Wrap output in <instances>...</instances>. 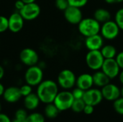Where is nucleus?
I'll list each match as a JSON object with an SVG mask.
<instances>
[{"label": "nucleus", "instance_id": "9", "mask_svg": "<svg viewBox=\"0 0 123 122\" xmlns=\"http://www.w3.org/2000/svg\"><path fill=\"white\" fill-rule=\"evenodd\" d=\"M101 70H102L110 78V80H112L118 77L121 68L117 64L115 58L105 59Z\"/></svg>", "mask_w": 123, "mask_h": 122}, {"label": "nucleus", "instance_id": "30", "mask_svg": "<svg viewBox=\"0 0 123 122\" xmlns=\"http://www.w3.org/2000/svg\"><path fill=\"white\" fill-rule=\"evenodd\" d=\"M55 5L56 8L61 11H64L69 6L68 0H55Z\"/></svg>", "mask_w": 123, "mask_h": 122}, {"label": "nucleus", "instance_id": "29", "mask_svg": "<svg viewBox=\"0 0 123 122\" xmlns=\"http://www.w3.org/2000/svg\"><path fill=\"white\" fill-rule=\"evenodd\" d=\"M28 116V114L26 111V110L23 109H19L16 111L14 114V119H19V120H27V118Z\"/></svg>", "mask_w": 123, "mask_h": 122}, {"label": "nucleus", "instance_id": "34", "mask_svg": "<svg viewBox=\"0 0 123 122\" xmlns=\"http://www.w3.org/2000/svg\"><path fill=\"white\" fill-rule=\"evenodd\" d=\"M94 111V106H92V105H88V104H86L85 107H84V109L83 111V112L86 114V115H91L93 114Z\"/></svg>", "mask_w": 123, "mask_h": 122}, {"label": "nucleus", "instance_id": "18", "mask_svg": "<svg viewBox=\"0 0 123 122\" xmlns=\"http://www.w3.org/2000/svg\"><path fill=\"white\" fill-rule=\"evenodd\" d=\"M92 77L94 85L101 88L110 83V78L101 70L94 71L92 74Z\"/></svg>", "mask_w": 123, "mask_h": 122}, {"label": "nucleus", "instance_id": "12", "mask_svg": "<svg viewBox=\"0 0 123 122\" xmlns=\"http://www.w3.org/2000/svg\"><path fill=\"white\" fill-rule=\"evenodd\" d=\"M104 99L102 91L100 89L92 88L89 90L85 91L83 96V100L86 104L92 106H97Z\"/></svg>", "mask_w": 123, "mask_h": 122}, {"label": "nucleus", "instance_id": "5", "mask_svg": "<svg viewBox=\"0 0 123 122\" xmlns=\"http://www.w3.org/2000/svg\"><path fill=\"white\" fill-rule=\"evenodd\" d=\"M74 98L71 91L68 90H64L58 93L55 96L53 104L59 109L60 111H66L71 108Z\"/></svg>", "mask_w": 123, "mask_h": 122}, {"label": "nucleus", "instance_id": "3", "mask_svg": "<svg viewBox=\"0 0 123 122\" xmlns=\"http://www.w3.org/2000/svg\"><path fill=\"white\" fill-rule=\"evenodd\" d=\"M76 76L70 69H63L58 75L57 83L64 90H69L76 86Z\"/></svg>", "mask_w": 123, "mask_h": 122}, {"label": "nucleus", "instance_id": "33", "mask_svg": "<svg viewBox=\"0 0 123 122\" xmlns=\"http://www.w3.org/2000/svg\"><path fill=\"white\" fill-rule=\"evenodd\" d=\"M115 60L121 70H123V50L117 52V55L115 57Z\"/></svg>", "mask_w": 123, "mask_h": 122}, {"label": "nucleus", "instance_id": "43", "mask_svg": "<svg viewBox=\"0 0 123 122\" xmlns=\"http://www.w3.org/2000/svg\"><path fill=\"white\" fill-rule=\"evenodd\" d=\"M120 94H121V96L123 97V87L120 88Z\"/></svg>", "mask_w": 123, "mask_h": 122}, {"label": "nucleus", "instance_id": "7", "mask_svg": "<svg viewBox=\"0 0 123 122\" xmlns=\"http://www.w3.org/2000/svg\"><path fill=\"white\" fill-rule=\"evenodd\" d=\"M105 58L100 50H89L85 56L86 66L94 71L101 70Z\"/></svg>", "mask_w": 123, "mask_h": 122}, {"label": "nucleus", "instance_id": "4", "mask_svg": "<svg viewBox=\"0 0 123 122\" xmlns=\"http://www.w3.org/2000/svg\"><path fill=\"white\" fill-rule=\"evenodd\" d=\"M25 81L31 86H37L43 81V71L39 65L30 66L25 73Z\"/></svg>", "mask_w": 123, "mask_h": 122}, {"label": "nucleus", "instance_id": "42", "mask_svg": "<svg viewBox=\"0 0 123 122\" xmlns=\"http://www.w3.org/2000/svg\"><path fill=\"white\" fill-rule=\"evenodd\" d=\"M12 122H27V121L26 120H19V119H14V120H13Z\"/></svg>", "mask_w": 123, "mask_h": 122}, {"label": "nucleus", "instance_id": "8", "mask_svg": "<svg viewBox=\"0 0 123 122\" xmlns=\"http://www.w3.org/2000/svg\"><path fill=\"white\" fill-rule=\"evenodd\" d=\"M40 11L41 9L40 6L35 2H32L25 4L23 8L19 12L25 20L32 21L39 17Z\"/></svg>", "mask_w": 123, "mask_h": 122}, {"label": "nucleus", "instance_id": "15", "mask_svg": "<svg viewBox=\"0 0 123 122\" xmlns=\"http://www.w3.org/2000/svg\"><path fill=\"white\" fill-rule=\"evenodd\" d=\"M104 38L100 33L86 37L84 45L86 48L89 50H100L104 44Z\"/></svg>", "mask_w": 123, "mask_h": 122}, {"label": "nucleus", "instance_id": "22", "mask_svg": "<svg viewBox=\"0 0 123 122\" xmlns=\"http://www.w3.org/2000/svg\"><path fill=\"white\" fill-rule=\"evenodd\" d=\"M60 112L61 111H59V109L56 107V106L53 103L47 104L44 109V113L45 116L49 119H55V117L58 116Z\"/></svg>", "mask_w": 123, "mask_h": 122}, {"label": "nucleus", "instance_id": "21", "mask_svg": "<svg viewBox=\"0 0 123 122\" xmlns=\"http://www.w3.org/2000/svg\"><path fill=\"white\" fill-rule=\"evenodd\" d=\"M102 55L105 59H112L115 58L117 55V48L112 45H104L100 50Z\"/></svg>", "mask_w": 123, "mask_h": 122}, {"label": "nucleus", "instance_id": "38", "mask_svg": "<svg viewBox=\"0 0 123 122\" xmlns=\"http://www.w3.org/2000/svg\"><path fill=\"white\" fill-rule=\"evenodd\" d=\"M118 78H119V81L120 82V83L123 86V70H120V73L118 76Z\"/></svg>", "mask_w": 123, "mask_h": 122}, {"label": "nucleus", "instance_id": "6", "mask_svg": "<svg viewBox=\"0 0 123 122\" xmlns=\"http://www.w3.org/2000/svg\"><path fill=\"white\" fill-rule=\"evenodd\" d=\"M120 32V29L115 20H109L101 24L100 35L105 40H113L116 39Z\"/></svg>", "mask_w": 123, "mask_h": 122}, {"label": "nucleus", "instance_id": "31", "mask_svg": "<svg viewBox=\"0 0 123 122\" xmlns=\"http://www.w3.org/2000/svg\"><path fill=\"white\" fill-rule=\"evenodd\" d=\"M32 86H31L29 84H25L23 86H22L19 89H20V92H21V94L23 97H25L27 96H28L29 94H30L32 93Z\"/></svg>", "mask_w": 123, "mask_h": 122}, {"label": "nucleus", "instance_id": "40", "mask_svg": "<svg viewBox=\"0 0 123 122\" xmlns=\"http://www.w3.org/2000/svg\"><path fill=\"white\" fill-rule=\"evenodd\" d=\"M4 91H5V88H4V86H3V85H2V84L0 83V96H3Z\"/></svg>", "mask_w": 123, "mask_h": 122}, {"label": "nucleus", "instance_id": "16", "mask_svg": "<svg viewBox=\"0 0 123 122\" xmlns=\"http://www.w3.org/2000/svg\"><path fill=\"white\" fill-rule=\"evenodd\" d=\"M2 96L6 102L10 104L17 102L22 97L19 88L16 86H10L6 88Z\"/></svg>", "mask_w": 123, "mask_h": 122}, {"label": "nucleus", "instance_id": "39", "mask_svg": "<svg viewBox=\"0 0 123 122\" xmlns=\"http://www.w3.org/2000/svg\"><path fill=\"white\" fill-rule=\"evenodd\" d=\"M4 76V69L1 65H0V81L3 78Z\"/></svg>", "mask_w": 123, "mask_h": 122}, {"label": "nucleus", "instance_id": "28", "mask_svg": "<svg viewBox=\"0 0 123 122\" xmlns=\"http://www.w3.org/2000/svg\"><path fill=\"white\" fill-rule=\"evenodd\" d=\"M9 29L8 18L1 15L0 16V33H3Z\"/></svg>", "mask_w": 123, "mask_h": 122}, {"label": "nucleus", "instance_id": "37", "mask_svg": "<svg viewBox=\"0 0 123 122\" xmlns=\"http://www.w3.org/2000/svg\"><path fill=\"white\" fill-rule=\"evenodd\" d=\"M106 3L109 4H116L123 2V0H105Z\"/></svg>", "mask_w": 123, "mask_h": 122}, {"label": "nucleus", "instance_id": "11", "mask_svg": "<svg viewBox=\"0 0 123 122\" xmlns=\"http://www.w3.org/2000/svg\"><path fill=\"white\" fill-rule=\"evenodd\" d=\"M63 16L65 19L69 24L73 25H78L84 18L81 8L71 6H69L66 10L63 11Z\"/></svg>", "mask_w": 123, "mask_h": 122}, {"label": "nucleus", "instance_id": "20", "mask_svg": "<svg viewBox=\"0 0 123 122\" xmlns=\"http://www.w3.org/2000/svg\"><path fill=\"white\" fill-rule=\"evenodd\" d=\"M93 17L101 24L111 19V13L109 10L105 8H98L95 9L93 14Z\"/></svg>", "mask_w": 123, "mask_h": 122}, {"label": "nucleus", "instance_id": "25", "mask_svg": "<svg viewBox=\"0 0 123 122\" xmlns=\"http://www.w3.org/2000/svg\"><path fill=\"white\" fill-rule=\"evenodd\" d=\"M113 107L118 114L123 115V97L120 96L113 101Z\"/></svg>", "mask_w": 123, "mask_h": 122}, {"label": "nucleus", "instance_id": "44", "mask_svg": "<svg viewBox=\"0 0 123 122\" xmlns=\"http://www.w3.org/2000/svg\"><path fill=\"white\" fill-rule=\"evenodd\" d=\"M1 103H0V113H1Z\"/></svg>", "mask_w": 123, "mask_h": 122}, {"label": "nucleus", "instance_id": "13", "mask_svg": "<svg viewBox=\"0 0 123 122\" xmlns=\"http://www.w3.org/2000/svg\"><path fill=\"white\" fill-rule=\"evenodd\" d=\"M103 98L109 101H114L121 96L120 88L115 84L109 83L101 89Z\"/></svg>", "mask_w": 123, "mask_h": 122}, {"label": "nucleus", "instance_id": "36", "mask_svg": "<svg viewBox=\"0 0 123 122\" xmlns=\"http://www.w3.org/2000/svg\"><path fill=\"white\" fill-rule=\"evenodd\" d=\"M0 122H12V121L7 115L0 113Z\"/></svg>", "mask_w": 123, "mask_h": 122}, {"label": "nucleus", "instance_id": "32", "mask_svg": "<svg viewBox=\"0 0 123 122\" xmlns=\"http://www.w3.org/2000/svg\"><path fill=\"white\" fill-rule=\"evenodd\" d=\"M84 92H85V91H84L78 87L74 88L73 91H71L74 99H82L83 96L84 95Z\"/></svg>", "mask_w": 123, "mask_h": 122}, {"label": "nucleus", "instance_id": "26", "mask_svg": "<svg viewBox=\"0 0 123 122\" xmlns=\"http://www.w3.org/2000/svg\"><path fill=\"white\" fill-rule=\"evenodd\" d=\"M115 21L117 24L120 30L123 31V8L119 9L115 14Z\"/></svg>", "mask_w": 123, "mask_h": 122}, {"label": "nucleus", "instance_id": "24", "mask_svg": "<svg viewBox=\"0 0 123 122\" xmlns=\"http://www.w3.org/2000/svg\"><path fill=\"white\" fill-rule=\"evenodd\" d=\"M27 122H45V116L40 113H32L28 114Z\"/></svg>", "mask_w": 123, "mask_h": 122}, {"label": "nucleus", "instance_id": "35", "mask_svg": "<svg viewBox=\"0 0 123 122\" xmlns=\"http://www.w3.org/2000/svg\"><path fill=\"white\" fill-rule=\"evenodd\" d=\"M25 4L22 0H17L14 2V8L16 9V10L17 12H19L23 8V6H25Z\"/></svg>", "mask_w": 123, "mask_h": 122}, {"label": "nucleus", "instance_id": "1", "mask_svg": "<svg viewBox=\"0 0 123 122\" xmlns=\"http://www.w3.org/2000/svg\"><path fill=\"white\" fill-rule=\"evenodd\" d=\"M58 85L53 80L43 81L37 88V95L43 104L53 103L58 93Z\"/></svg>", "mask_w": 123, "mask_h": 122}, {"label": "nucleus", "instance_id": "14", "mask_svg": "<svg viewBox=\"0 0 123 122\" xmlns=\"http://www.w3.org/2000/svg\"><path fill=\"white\" fill-rule=\"evenodd\" d=\"M25 19L19 12L12 13L8 18L9 29L13 33H17L20 32L24 27Z\"/></svg>", "mask_w": 123, "mask_h": 122}, {"label": "nucleus", "instance_id": "17", "mask_svg": "<svg viewBox=\"0 0 123 122\" xmlns=\"http://www.w3.org/2000/svg\"><path fill=\"white\" fill-rule=\"evenodd\" d=\"M93 86V77L92 75L89 73H82L76 78V86L84 91H86L92 88Z\"/></svg>", "mask_w": 123, "mask_h": 122}, {"label": "nucleus", "instance_id": "19", "mask_svg": "<svg viewBox=\"0 0 123 122\" xmlns=\"http://www.w3.org/2000/svg\"><path fill=\"white\" fill-rule=\"evenodd\" d=\"M40 102V100L37 96V93H31L28 96H25L24 99V106L26 109L30 111H32L37 109L39 106Z\"/></svg>", "mask_w": 123, "mask_h": 122}, {"label": "nucleus", "instance_id": "10", "mask_svg": "<svg viewBox=\"0 0 123 122\" xmlns=\"http://www.w3.org/2000/svg\"><path fill=\"white\" fill-rule=\"evenodd\" d=\"M19 60L24 65L30 67L38 63L39 56L35 50L27 47L21 50L19 53Z\"/></svg>", "mask_w": 123, "mask_h": 122}, {"label": "nucleus", "instance_id": "27", "mask_svg": "<svg viewBox=\"0 0 123 122\" xmlns=\"http://www.w3.org/2000/svg\"><path fill=\"white\" fill-rule=\"evenodd\" d=\"M68 2L69 6L81 9L87 4L89 0H68Z\"/></svg>", "mask_w": 123, "mask_h": 122}, {"label": "nucleus", "instance_id": "41", "mask_svg": "<svg viewBox=\"0 0 123 122\" xmlns=\"http://www.w3.org/2000/svg\"><path fill=\"white\" fill-rule=\"evenodd\" d=\"M25 4H28V3H32V2H35L36 0H22Z\"/></svg>", "mask_w": 123, "mask_h": 122}, {"label": "nucleus", "instance_id": "23", "mask_svg": "<svg viewBox=\"0 0 123 122\" xmlns=\"http://www.w3.org/2000/svg\"><path fill=\"white\" fill-rule=\"evenodd\" d=\"M85 106H86V104H85L84 101L83 100V99H74L71 109L75 113H81V112H83Z\"/></svg>", "mask_w": 123, "mask_h": 122}, {"label": "nucleus", "instance_id": "2", "mask_svg": "<svg viewBox=\"0 0 123 122\" xmlns=\"http://www.w3.org/2000/svg\"><path fill=\"white\" fill-rule=\"evenodd\" d=\"M101 24L94 17L83 18L78 24L79 32L85 38L99 34L100 32Z\"/></svg>", "mask_w": 123, "mask_h": 122}]
</instances>
